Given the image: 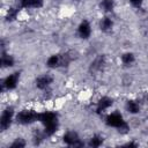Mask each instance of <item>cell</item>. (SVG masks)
<instances>
[{
    "label": "cell",
    "instance_id": "cell-1",
    "mask_svg": "<svg viewBox=\"0 0 148 148\" xmlns=\"http://www.w3.org/2000/svg\"><path fill=\"white\" fill-rule=\"evenodd\" d=\"M38 121L44 126V133L46 136H52L59 128V120L56 112L44 111L38 112Z\"/></svg>",
    "mask_w": 148,
    "mask_h": 148
},
{
    "label": "cell",
    "instance_id": "cell-2",
    "mask_svg": "<svg viewBox=\"0 0 148 148\" xmlns=\"http://www.w3.org/2000/svg\"><path fill=\"white\" fill-rule=\"evenodd\" d=\"M105 124L109 127L117 128V131L121 134H126L130 131V125L126 123V120H124L121 113H119V112L109 113L105 118Z\"/></svg>",
    "mask_w": 148,
    "mask_h": 148
},
{
    "label": "cell",
    "instance_id": "cell-3",
    "mask_svg": "<svg viewBox=\"0 0 148 148\" xmlns=\"http://www.w3.org/2000/svg\"><path fill=\"white\" fill-rule=\"evenodd\" d=\"M15 119L20 125H31L32 123L38 121V112L32 109H23L18 111Z\"/></svg>",
    "mask_w": 148,
    "mask_h": 148
},
{
    "label": "cell",
    "instance_id": "cell-4",
    "mask_svg": "<svg viewBox=\"0 0 148 148\" xmlns=\"http://www.w3.org/2000/svg\"><path fill=\"white\" fill-rule=\"evenodd\" d=\"M14 116H15V111H14V108L13 106H7L2 113H1V117H0V128L1 131H7L12 123H13V119H14Z\"/></svg>",
    "mask_w": 148,
    "mask_h": 148
},
{
    "label": "cell",
    "instance_id": "cell-5",
    "mask_svg": "<svg viewBox=\"0 0 148 148\" xmlns=\"http://www.w3.org/2000/svg\"><path fill=\"white\" fill-rule=\"evenodd\" d=\"M62 141L65 145L71 146V147H82L84 145L75 131H67L62 135Z\"/></svg>",
    "mask_w": 148,
    "mask_h": 148
},
{
    "label": "cell",
    "instance_id": "cell-6",
    "mask_svg": "<svg viewBox=\"0 0 148 148\" xmlns=\"http://www.w3.org/2000/svg\"><path fill=\"white\" fill-rule=\"evenodd\" d=\"M18 80H20V73L18 72H15V73H12L9 75H7L2 83H1V89H7V90H13L17 87V83H18Z\"/></svg>",
    "mask_w": 148,
    "mask_h": 148
},
{
    "label": "cell",
    "instance_id": "cell-7",
    "mask_svg": "<svg viewBox=\"0 0 148 148\" xmlns=\"http://www.w3.org/2000/svg\"><path fill=\"white\" fill-rule=\"evenodd\" d=\"M52 83H53V77L50 74H42L37 76L35 80L36 88L39 90H46Z\"/></svg>",
    "mask_w": 148,
    "mask_h": 148
},
{
    "label": "cell",
    "instance_id": "cell-8",
    "mask_svg": "<svg viewBox=\"0 0 148 148\" xmlns=\"http://www.w3.org/2000/svg\"><path fill=\"white\" fill-rule=\"evenodd\" d=\"M91 35V25L89 23V21L83 20L80 22V24L77 25V36L82 39H88Z\"/></svg>",
    "mask_w": 148,
    "mask_h": 148
},
{
    "label": "cell",
    "instance_id": "cell-9",
    "mask_svg": "<svg viewBox=\"0 0 148 148\" xmlns=\"http://www.w3.org/2000/svg\"><path fill=\"white\" fill-rule=\"evenodd\" d=\"M112 104H113V99L111 97H109V96H102L97 101V103H96V111L98 113H102V112L106 111L109 108H111Z\"/></svg>",
    "mask_w": 148,
    "mask_h": 148
},
{
    "label": "cell",
    "instance_id": "cell-10",
    "mask_svg": "<svg viewBox=\"0 0 148 148\" xmlns=\"http://www.w3.org/2000/svg\"><path fill=\"white\" fill-rule=\"evenodd\" d=\"M105 65V57L103 54H99L91 62H90V66H89V72L90 73H97L99 71L103 69Z\"/></svg>",
    "mask_w": 148,
    "mask_h": 148
},
{
    "label": "cell",
    "instance_id": "cell-11",
    "mask_svg": "<svg viewBox=\"0 0 148 148\" xmlns=\"http://www.w3.org/2000/svg\"><path fill=\"white\" fill-rule=\"evenodd\" d=\"M14 65H15L14 57L2 50V52H1V66H2V68H9V67H13Z\"/></svg>",
    "mask_w": 148,
    "mask_h": 148
},
{
    "label": "cell",
    "instance_id": "cell-12",
    "mask_svg": "<svg viewBox=\"0 0 148 148\" xmlns=\"http://www.w3.org/2000/svg\"><path fill=\"white\" fill-rule=\"evenodd\" d=\"M46 66L49 68H58L61 67V57L60 54H52L46 60Z\"/></svg>",
    "mask_w": 148,
    "mask_h": 148
},
{
    "label": "cell",
    "instance_id": "cell-13",
    "mask_svg": "<svg viewBox=\"0 0 148 148\" xmlns=\"http://www.w3.org/2000/svg\"><path fill=\"white\" fill-rule=\"evenodd\" d=\"M125 108H126L127 112L131 113V114H136V113L140 112V104L135 99H128V101H126Z\"/></svg>",
    "mask_w": 148,
    "mask_h": 148
},
{
    "label": "cell",
    "instance_id": "cell-14",
    "mask_svg": "<svg viewBox=\"0 0 148 148\" xmlns=\"http://www.w3.org/2000/svg\"><path fill=\"white\" fill-rule=\"evenodd\" d=\"M112 28H113V21L109 16H103L99 21V29L104 32H109L111 31Z\"/></svg>",
    "mask_w": 148,
    "mask_h": 148
},
{
    "label": "cell",
    "instance_id": "cell-15",
    "mask_svg": "<svg viewBox=\"0 0 148 148\" xmlns=\"http://www.w3.org/2000/svg\"><path fill=\"white\" fill-rule=\"evenodd\" d=\"M99 8L104 13H111L114 9V0H101Z\"/></svg>",
    "mask_w": 148,
    "mask_h": 148
},
{
    "label": "cell",
    "instance_id": "cell-16",
    "mask_svg": "<svg viewBox=\"0 0 148 148\" xmlns=\"http://www.w3.org/2000/svg\"><path fill=\"white\" fill-rule=\"evenodd\" d=\"M120 60H121V64L125 65V66H130L132 65L134 61H135V57L132 52H125L120 56Z\"/></svg>",
    "mask_w": 148,
    "mask_h": 148
},
{
    "label": "cell",
    "instance_id": "cell-17",
    "mask_svg": "<svg viewBox=\"0 0 148 148\" xmlns=\"http://www.w3.org/2000/svg\"><path fill=\"white\" fill-rule=\"evenodd\" d=\"M103 141H104V139H103L102 135H99V134H94V135L89 139L88 146H89V147H99V146L103 145Z\"/></svg>",
    "mask_w": 148,
    "mask_h": 148
},
{
    "label": "cell",
    "instance_id": "cell-18",
    "mask_svg": "<svg viewBox=\"0 0 148 148\" xmlns=\"http://www.w3.org/2000/svg\"><path fill=\"white\" fill-rule=\"evenodd\" d=\"M17 15H18V8H16V7H10V8H8V10H7L6 20L9 21V22H13L14 20L17 18Z\"/></svg>",
    "mask_w": 148,
    "mask_h": 148
},
{
    "label": "cell",
    "instance_id": "cell-19",
    "mask_svg": "<svg viewBox=\"0 0 148 148\" xmlns=\"http://www.w3.org/2000/svg\"><path fill=\"white\" fill-rule=\"evenodd\" d=\"M27 146V142L23 138H16L14 139V141L10 143V147L12 148H23Z\"/></svg>",
    "mask_w": 148,
    "mask_h": 148
},
{
    "label": "cell",
    "instance_id": "cell-20",
    "mask_svg": "<svg viewBox=\"0 0 148 148\" xmlns=\"http://www.w3.org/2000/svg\"><path fill=\"white\" fill-rule=\"evenodd\" d=\"M43 6H44V0H31L30 1V8L38 9V8H42Z\"/></svg>",
    "mask_w": 148,
    "mask_h": 148
},
{
    "label": "cell",
    "instance_id": "cell-21",
    "mask_svg": "<svg viewBox=\"0 0 148 148\" xmlns=\"http://www.w3.org/2000/svg\"><path fill=\"white\" fill-rule=\"evenodd\" d=\"M30 1L31 0H17L20 8H30Z\"/></svg>",
    "mask_w": 148,
    "mask_h": 148
},
{
    "label": "cell",
    "instance_id": "cell-22",
    "mask_svg": "<svg viewBox=\"0 0 148 148\" xmlns=\"http://www.w3.org/2000/svg\"><path fill=\"white\" fill-rule=\"evenodd\" d=\"M130 3L134 7V8H141L142 7V3H143V0H128Z\"/></svg>",
    "mask_w": 148,
    "mask_h": 148
},
{
    "label": "cell",
    "instance_id": "cell-23",
    "mask_svg": "<svg viewBox=\"0 0 148 148\" xmlns=\"http://www.w3.org/2000/svg\"><path fill=\"white\" fill-rule=\"evenodd\" d=\"M124 146H126V147H136L138 145L134 143V142H127V143H125Z\"/></svg>",
    "mask_w": 148,
    "mask_h": 148
},
{
    "label": "cell",
    "instance_id": "cell-24",
    "mask_svg": "<svg viewBox=\"0 0 148 148\" xmlns=\"http://www.w3.org/2000/svg\"><path fill=\"white\" fill-rule=\"evenodd\" d=\"M146 102H147V105H148V95L146 96Z\"/></svg>",
    "mask_w": 148,
    "mask_h": 148
},
{
    "label": "cell",
    "instance_id": "cell-25",
    "mask_svg": "<svg viewBox=\"0 0 148 148\" xmlns=\"http://www.w3.org/2000/svg\"><path fill=\"white\" fill-rule=\"evenodd\" d=\"M75 1H80V0H75Z\"/></svg>",
    "mask_w": 148,
    "mask_h": 148
}]
</instances>
